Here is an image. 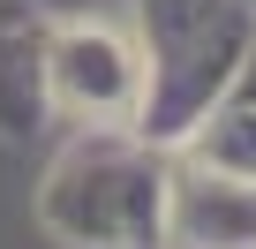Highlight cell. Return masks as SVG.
I'll return each instance as SVG.
<instances>
[{
    "instance_id": "1",
    "label": "cell",
    "mask_w": 256,
    "mask_h": 249,
    "mask_svg": "<svg viewBox=\"0 0 256 249\" xmlns=\"http://www.w3.org/2000/svg\"><path fill=\"white\" fill-rule=\"evenodd\" d=\"M46 226L76 249H166V174L136 136L90 129L46 181Z\"/></svg>"
},
{
    "instance_id": "3",
    "label": "cell",
    "mask_w": 256,
    "mask_h": 249,
    "mask_svg": "<svg viewBox=\"0 0 256 249\" xmlns=\"http://www.w3.org/2000/svg\"><path fill=\"white\" fill-rule=\"evenodd\" d=\"M46 113V23L0 0V136H30Z\"/></svg>"
},
{
    "instance_id": "2",
    "label": "cell",
    "mask_w": 256,
    "mask_h": 249,
    "mask_svg": "<svg viewBox=\"0 0 256 249\" xmlns=\"http://www.w3.org/2000/svg\"><path fill=\"white\" fill-rule=\"evenodd\" d=\"M46 83L90 129H136L151 61L128 53L120 31H106V23H60V31H46Z\"/></svg>"
}]
</instances>
